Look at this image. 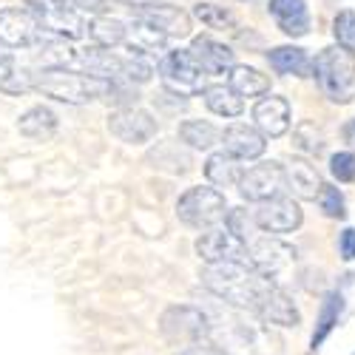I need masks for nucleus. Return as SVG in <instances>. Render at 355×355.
<instances>
[{
  "label": "nucleus",
  "mask_w": 355,
  "mask_h": 355,
  "mask_svg": "<svg viewBox=\"0 0 355 355\" xmlns=\"http://www.w3.org/2000/svg\"><path fill=\"white\" fill-rule=\"evenodd\" d=\"M199 279H202V287L211 290L219 302L239 310H253V313L264 295H268V290L276 284L270 279H264L259 270H253L248 261L208 264Z\"/></svg>",
  "instance_id": "nucleus-1"
},
{
  "label": "nucleus",
  "mask_w": 355,
  "mask_h": 355,
  "mask_svg": "<svg viewBox=\"0 0 355 355\" xmlns=\"http://www.w3.org/2000/svg\"><path fill=\"white\" fill-rule=\"evenodd\" d=\"M35 92L69 105H88L94 100H105L111 92V80H100L83 71L69 69H40L35 74Z\"/></svg>",
  "instance_id": "nucleus-2"
},
{
  "label": "nucleus",
  "mask_w": 355,
  "mask_h": 355,
  "mask_svg": "<svg viewBox=\"0 0 355 355\" xmlns=\"http://www.w3.org/2000/svg\"><path fill=\"white\" fill-rule=\"evenodd\" d=\"M313 77L324 97L333 103H352L355 100V60L352 54L344 51L341 46L336 49H324L315 54L313 60Z\"/></svg>",
  "instance_id": "nucleus-3"
},
{
  "label": "nucleus",
  "mask_w": 355,
  "mask_h": 355,
  "mask_svg": "<svg viewBox=\"0 0 355 355\" xmlns=\"http://www.w3.org/2000/svg\"><path fill=\"white\" fill-rule=\"evenodd\" d=\"M227 199L222 191L208 188V185H196L188 188L180 202H176V216H180L182 225L193 227V230H211L227 222Z\"/></svg>",
  "instance_id": "nucleus-4"
},
{
  "label": "nucleus",
  "mask_w": 355,
  "mask_h": 355,
  "mask_svg": "<svg viewBox=\"0 0 355 355\" xmlns=\"http://www.w3.org/2000/svg\"><path fill=\"white\" fill-rule=\"evenodd\" d=\"M157 74H159V83L168 94L173 97H193V94H202L205 88V74L202 66L193 60L191 49H176V51H165L162 60L157 66Z\"/></svg>",
  "instance_id": "nucleus-5"
},
{
  "label": "nucleus",
  "mask_w": 355,
  "mask_h": 355,
  "mask_svg": "<svg viewBox=\"0 0 355 355\" xmlns=\"http://www.w3.org/2000/svg\"><path fill=\"white\" fill-rule=\"evenodd\" d=\"M26 9L35 15L40 28L57 40H80L88 26L69 0H26Z\"/></svg>",
  "instance_id": "nucleus-6"
},
{
  "label": "nucleus",
  "mask_w": 355,
  "mask_h": 355,
  "mask_svg": "<svg viewBox=\"0 0 355 355\" xmlns=\"http://www.w3.org/2000/svg\"><path fill=\"white\" fill-rule=\"evenodd\" d=\"M162 336L173 344H185V347H199L202 341L211 338V318L196 307H168L159 318Z\"/></svg>",
  "instance_id": "nucleus-7"
},
{
  "label": "nucleus",
  "mask_w": 355,
  "mask_h": 355,
  "mask_svg": "<svg viewBox=\"0 0 355 355\" xmlns=\"http://www.w3.org/2000/svg\"><path fill=\"white\" fill-rule=\"evenodd\" d=\"M293 256H295V250L287 242H282L279 236L259 233L253 242H248V259L245 261L253 270H259L264 279L276 282V276L293 264Z\"/></svg>",
  "instance_id": "nucleus-8"
},
{
  "label": "nucleus",
  "mask_w": 355,
  "mask_h": 355,
  "mask_svg": "<svg viewBox=\"0 0 355 355\" xmlns=\"http://www.w3.org/2000/svg\"><path fill=\"white\" fill-rule=\"evenodd\" d=\"M284 191H287V171L279 162H259L248 168L239 182V193L248 202H259V205L276 196H284Z\"/></svg>",
  "instance_id": "nucleus-9"
},
{
  "label": "nucleus",
  "mask_w": 355,
  "mask_h": 355,
  "mask_svg": "<svg viewBox=\"0 0 355 355\" xmlns=\"http://www.w3.org/2000/svg\"><path fill=\"white\" fill-rule=\"evenodd\" d=\"M196 253L205 264H227V261H245L248 245L236 233H230L227 225L205 230L196 239Z\"/></svg>",
  "instance_id": "nucleus-10"
},
{
  "label": "nucleus",
  "mask_w": 355,
  "mask_h": 355,
  "mask_svg": "<svg viewBox=\"0 0 355 355\" xmlns=\"http://www.w3.org/2000/svg\"><path fill=\"white\" fill-rule=\"evenodd\" d=\"M108 131L128 145H145L151 142L159 131V123L154 120V114H148L145 108H116L108 116Z\"/></svg>",
  "instance_id": "nucleus-11"
},
{
  "label": "nucleus",
  "mask_w": 355,
  "mask_h": 355,
  "mask_svg": "<svg viewBox=\"0 0 355 355\" xmlns=\"http://www.w3.org/2000/svg\"><path fill=\"white\" fill-rule=\"evenodd\" d=\"M256 225L261 233H270V236H282V233H293L299 230L304 222V214L299 208V202L290 199V196H276L261 202L256 208Z\"/></svg>",
  "instance_id": "nucleus-12"
},
{
  "label": "nucleus",
  "mask_w": 355,
  "mask_h": 355,
  "mask_svg": "<svg viewBox=\"0 0 355 355\" xmlns=\"http://www.w3.org/2000/svg\"><path fill=\"white\" fill-rule=\"evenodd\" d=\"M46 37L28 9H0V43L6 49H32Z\"/></svg>",
  "instance_id": "nucleus-13"
},
{
  "label": "nucleus",
  "mask_w": 355,
  "mask_h": 355,
  "mask_svg": "<svg viewBox=\"0 0 355 355\" xmlns=\"http://www.w3.org/2000/svg\"><path fill=\"white\" fill-rule=\"evenodd\" d=\"M222 145H225V154L236 157V159H259L268 148V137H264L259 128L248 125V123H233L225 128L222 134Z\"/></svg>",
  "instance_id": "nucleus-14"
},
{
  "label": "nucleus",
  "mask_w": 355,
  "mask_h": 355,
  "mask_svg": "<svg viewBox=\"0 0 355 355\" xmlns=\"http://www.w3.org/2000/svg\"><path fill=\"white\" fill-rule=\"evenodd\" d=\"M191 54L208 77H225L236 69V57H233L230 46H225L214 37H193L191 40Z\"/></svg>",
  "instance_id": "nucleus-15"
},
{
  "label": "nucleus",
  "mask_w": 355,
  "mask_h": 355,
  "mask_svg": "<svg viewBox=\"0 0 355 355\" xmlns=\"http://www.w3.org/2000/svg\"><path fill=\"white\" fill-rule=\"evenodd\" d=\"M134 17L154 23L168 37H188L191 35V15L182 12L180 6H171V3H151V6L134 9Z\"/></svg>",
  "instance_id": "nucleus-16"
},
{
  "label": "nucleus",
  "mask_w": 355,
  "mask_h": 355,
  "mask_svg": "<svg viewBox=\"0 0 355 355\" xmlns=\"http://www.w3.org/2000/svg\"><path fill=\"white\" fill-rule=\"evenodd\" d=\"M253 120H256V128L264 134V137H282L287 134L290 128V103L284 97H261L256 105H253Z\"/></svg>",
  "instance_id": "nucleus-17"
},
{
  "label": "nucleus",
  "mask_w": 355,
  "mask_h": 355,
  "mask_svg": "<svg viewBox=\"0 0 355 355\" xmlns=\"http://www.w3.org/2000/svg\"><path fill=\"white\" fill-rule=\"evenodd\" d=\"M270 17L287 37H304L310 35V12L307 0H270L268 6Z\"/></svg>",
  "instance_id": "nucleus-18"
},
{
  "label": "nucleus",
  "mask_w": 355,
  "mask_h": 355,
  "mask_svg": "<svg viewBox=\"0 0 355 355\" xmlns=\"http://www.w3.org/2000/svg\"><path fill=\"white\" fill-rule=\"evenodd\" d=\"M256 315L264 321V324H276V327H295L299 324V310H295L293 299L279 287L273 284L268 290V295L261 299V304L256 307Z\"/></svg>",
  "instance_id": "nucleus-19"
},
{
  "label": "nucleus",
  "mask_w": 355,
  "mask_h": 355,
  "mask_svg": "<svg viewBox=\"0 0 355 355\" xmlns=\"http://www.w3.org/2000/svg\"><path fill=\"white\" fill-rule=\"evenodd\" d=\"M168 35L159 32V28L154 23H148L142 17H134L128 23V37H125V46L131 54H139V57H148V54H154V51H162L168 46Z\"/></svg>",
  "instance_id": "nucleus-20"
},
{
  "label": "nucleus",
  "mask_w": 355,
  "mask_h": 355,
  "mask_svg": "<svg viewBox=\"0 0 355 355\" xmlns=\"http://www.w3.org/2000/svg\"><path fill=\"white\" fill-rule=\"evenodd\" d=\"M245 171L248 168L242 165V159H236L225 151L211 154L208 162H205V176H208V182L216 188H239Z\"/></svg>",
  "instance_id": "nucleus-21"
},
{
  "label": "nucleus",
  "mask_w": 355,
  "mask_h": 355,
  "mask_svg": "<svg viewBox=\"0 0 355 355\" xmlns=\"http://www.w3.org/2000/svg\"><path fill=\"white\" fill-rule=\"evenodd\" d=\"M284 171H287V191H293L299 199H318V193L324 191L321 176L310 162L293 159L290 165H284Z\"/></svg>",
  "instance_id": "nucleus-22"
},
{
  "label": "nucleus",
  "mask_w": 355,
  "mask_h": 355,
  "mask_svg": "<svg viewBox=\"0 0 355 355\" xmlns=\"http://www.w3.org/2000/svg\"><path fill=\"white\" fill-rule=\"evenodd\" d=\"M268 63L276 74H287V77H307L313 71V60L299 46H279L268 51Z\"/></svg>",
  "instance_id": "nucleus-23"
},
{
  "label": "nucleus",
  "mask_w": 355,
  "mask_h": 355,
  "mask_svg": "<svg viewBox=\"0 0 355 355\" xmlns=\"http://www.w3.org/2000/svg\"><path fill=\"white\" fill-rule=\"evenodd\" d=\"M0 92L12 97H23L28 92H35V74L26 66H20L15 57L3 54L0 57Z\"/></svg>",
  "instance_id": "nucleus-24"
},
{
  "label": "nucleus",
  "mask_w": 355,
  "mask_h": 355,
  "mask_svg": "<svg viewBox=\"0 0 355 355\" xmlns=\"http://www.w3.org/2000/svg\"><path fill=\"white\" fill-rule=\"evenodd\" d=\"M17 131L28 139H51L57 134V114L46 105H35V108H28L20 120H17Z\"/></svg>",
  "instance_id": "nucleus-25"
},
{
  "label": "nucleus",
  "mask_w": 355,
  "mask_h": 355,
  "mask_svg": "<svg viewBox=\"0 0 355 355\" xmlns=\"http://www.w3.org/2000/svg\"><path fill=\"white\" fill-rule=\"evenodd\" d=\"M344 313V295L338 290L327 293L321 302V310H318V318H315V330H313V338H310V347L318 349L324 341H327V336L336 330V324Z\"/></svg>",
  "instance_id": "nucleus-26"
},
{
  "label": "nucleus",
  "mask_w": 355,
  "mask_h": 355,
  "mask_svg": "<svg viewBox=\"0 0 355 355\" xmlns=\"http://www.w3.org/2000/svg\"><path fill=\"white\" fill-rule=\"evenodd\" d=\"M227 85H230L242 100H245V97H261V94L270 92V77L261 74V71L253 69V66H236V69L227 74Z\"/></svg>",
  "instance_id": "nucleus-27"
},
{
  "label": "nucleus",
  "mask_w": 355,
  "mask_h": 355,
  "mask_svg": "<svg viewBox=\"0 0 355 355\" xmlns=\"http://www.w3.org/2000/svg\"><path fill=\"white\" fill-rule=\"evenodd\" d=\"M202 100H205V105H208L216 116H225V120H227V116H239V114L245 111V100L236 94L227 83H225V85H222V83L208 85V88L202 92Z\"/></svg>",
  "instance_id": "nucleus-28"
},
{
  "label": "nucleus",
  "mask_w": 355,
  "mask_h": 355,
  "mask_svg": "<svg viewBox=\"0 0 355 355\" xmlns=\"http://www.w3.org/2000/svg\"><path fill=\"white\" fill-rule=\"evenodd\" d=\"M88 37H92V43L100 46V49H114V46L125 43L128 26L123 20H116V17L103 15V17H94L92 23H88Z\"/></svg>",
  "instance_id": "nucleus-29"
},
{
  "label": "nucleus",
  "mask_w": 355,
  "mask_h": 355,
  "mask_svg": "<svg viewBox=\"0 0 355 355\" xmlns=\"http://www.w3.org/2000/svg\"><path fill=\"white\" fill-rule=\"evenodd\" d=\"M180 139L185 145L196 148V151H208V148H214V142L219 139V131L205 120H185L180 125Z\"/></svg>",
  "instance_id": "nucleus-30"
},
{
  "label": "nucleus",
  "mask_w": 355,
  "mask_h": 355,
  "mask_svg": "<svg viewBox=\"0 0 355 355\" xmlns=\"http://www.w3.org/2000/svg\"><path fill=\"white\" fill-rule=\"evenodd\" d=\"M193 17L202 26L216 28V32H239V23H236V17L225 6H216V3H196L193 6Z\"/></svg>",
  "instance_id": "nucleus-31"
},
{
  "label": "nucleus",
  "mask_w": 355,
  "mask_h": 355,
  "mask_svg": "<svg viewBox=\"0 0 355 355\" xmlns=\"http://www.w3.org/2000/svg\"><path fill=\"white\" fill-rule=\"evenodd\" d=\"M227 227H230V233H236L239 239L248 245V242H253L256 236H259V225H256V216H250L245 208H233L230 214H227V222H225Z\"/></svg>",
  "instance_id": "nucleus-32"
},
{
  "label": "nucleus",
  "mask_w": 355,
  "mask_h": 355,
  "mask_svg": "<svg viewBox=\"0 0 355 355\" xmlns=\"http://www.w3.org/2000/svg\"><path fill=\"white\" fill-rule=\"evenodd\" d=\"M333 35H336V40H338V46H341L344 51L355 54V12L344 9V12L336 15V20H333Z\"/></svg>",
  "instance_id": "nucleus-33"
},
{
  "label": "nucleus",
  "mask_w": 355,
  "mask_h": 355,
  "mask_svg": "<svg viewBox=\"0 0 355 355\" xmlns=\"http://www.w3.org/2000/svg\"><path fill=\"white\" fill-rule=\"evenodd\" d=\"M157 74V69L148 63V57H139V54H131V57H125V69H123V80L125 83H137V85H142V83H148Z\"/></svg>",
  "instance_id": "nucleus-34"
},
{
  "label": "nucleus",
  "mask_w": 355,
  "mask_h": 355,
  "mask_svg": "<svg viewBox=\"0 0 355 355\" xmlns=\"http://www.w3.org/2000/svg\"><path fill=\"white\" fill-rule=\"evenodd\" d=\"M318 205H321L324 216H330V219H344V216H347L344 196H341V191L333 188V185H324V191L318 193Z\"/></svg>",
  "instance_id": "nucleus-35"
},
{
  "label": "nucleus",
  "mask_w": 355,
  "mask_h": 355,
  "mask_svg": "<svg viewBox=\"0 0 355 355\" xmlns=\"http://www.w3.org/2000/svg\"><path fill=\"white\" fill-rule=\"evenodd\" d=\"M330 173L336 176L338 182H352L355 180V154L349 151H338L330 159Z\"/></svg>",
  "instance_id": "nucleus-36"
},
{
  "label": "nucleus",
  "mask_w": 355,
  "mask_h": 355,
  "mask_svg": "<svg viewBox=\"0 0 355 355\" xmlns=\"http://www.w3.org/2000/svg\"><path fill=\"white\" fill-rule=\"evenodd\" d=\"M69 3L80 12V15H92V17H103L114 0H69Z\"/></svg>",
  "instance_id": "nucleus-37"
},
{
  "label": "nucleus",
  "mask_w": 355,
  "mask_h": 355,
  "mask_svg": "<svg viewBox=\"0 0 355 355\" xmlns=\"http://www.w3.org/2000/svg\"><path fill=\"white\" fill-rule=\"evenodd\" d=\"M338 253H341L344 261H352L355 259V227H347L338 236Z\"/></svg>",
  "instance_id": "nucleus-38"
},
{
  "label": "nucleus",
  "mask_w": 355,
  "mask_h": 355,
  "mask_svg": "<svg viewBox=\"0 0 355 355\" xmlns=\"http://www.w3.org/2000/svg\"><path fill=\"white\" fill-rule=\"evenodd\" d=\"M120 3H125V6H131V9H142V6L157 3V0H120Z\"/></svg>",
  "instance_id": "nucleus-39"
},
{
  "label": "nucleus",
  "mask_w": 355,
  "mask_h": 355,
  "mask_svg": "<svg viewBox=\"0 0 355 355\" xmlns=\"http://www.w3.org/2000/svg\"><path fill=\"white\" fill-rule=\"evenodd\" d=\"M344 134H347V142H349V145L355 148V120H352V123L347 125V131H344Z\"/></svg>",
  "instance_id": "nucleus-40"
},
{
  "label": "nucleus",
  "mask_w": 355,
  "mask_h": 355,
  "mask_svg": "<svg viewBox=\"0 0 355 355\" xmlns=\"http://www.w3.org/2000/svg\"><path fill=\"white\" fill-rule=\"evenodd\" d=\"M352 355H355V352H352Z\"/></svg>",
  "instance_id": "nucleus-41"
}]
</instances>
